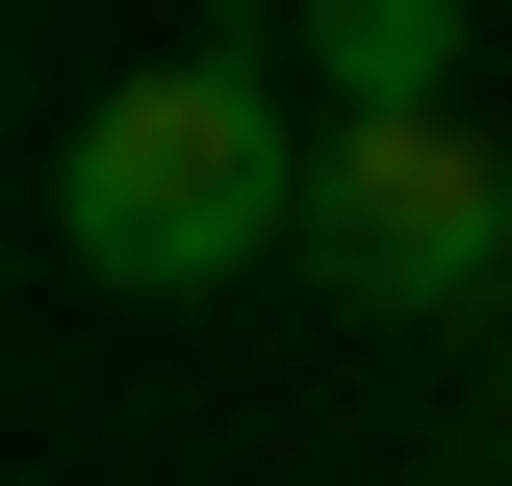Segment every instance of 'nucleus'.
<instances>
[{
  "label": "nucleus",
  "instance_id": "f257e3e1",
  "mask_svg": "<svg viewBox=\"0 0 512 486\" xmlns=\"http://www.w3.org/2000/svg\"><path fill=\"white\" fill-rule=\"evenodd\" d=\"M52 256L128 307L231 282V256H308V128H282V77L256 52H180V77H103L52 154Z\"/></svg>",
  "mask_w": 512,
  "mask_h": 486
},
{
  "label": "nucleus",
  "instance_id": "f03ea898",
  "mask_svg": "<svg viewBox=\"0 0 512 486\" xmlns=\"http://www.w3.org/2000/svg\"><path fill=\"white\" fill-rule=\"evenodd\" d=\"M308 282L333 307H487L512 282V154L461 103H359L308 154Z\"/></svg>",
  "mask_w": 512,
  "mask_h": 486
},
{
  "label": "nucleus",
  "instance_id": "7ed1b4c3",
  "mask_svg": "<svg viewBox=\"0 0 512 486\" xmlns=\"http://www.w3.org/2000/svg\"><path fill=\"white\" fill-rule=\"evenodd\" d=\"M308 77H333V128L359 103H461V0H308Z\"/></svg>",
  "mask_w": 512,
  "mask_h": 486
},
{
  "label": "nucleus",
  "instance_id": "20e7f679",
  "mask_svg": "<svg viewBox=\"0 0 512 486\" xmlns=\"http://www.w3.org/2000/svg\"><path fill=\"white\" fill-rule=\"evenodd\" d=\"M487 307H512V282H487Z\"/></svg>",
  "mask_w": 512,
  "mask_h": 486
}]
</instances>
